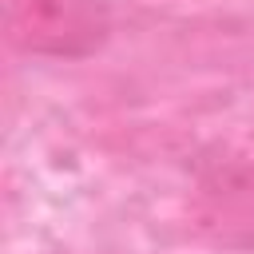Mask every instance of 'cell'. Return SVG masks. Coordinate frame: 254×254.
<instances>
[{"mask_svg": "<svg viewBox=\"0 0 254 254\" xmlns=\"http://www.w3.org/2000/svg\"><path fill=\"white\" fill-rule=\"evenodd\" d=\"M4 36L24 56L83 60L111 36L103 0H4Z\"/></svg>", "mask_w": 254, "mask_h": 254, "instance_id": "obj_1", "label": "cell"}, {"mask_svg": "<svg viewBox=\"0 0 254 254\" xmlns=\"http://www.w3.org/2000/svg\"><path fill=\"white\" fill-rule=\"evenodd\" d=\"M190 218L202 238L226 250H254V159H218L202 167Z\"/></svg>", "mask_w": 254, "mask_h": 254, "instance_id": "obj_2", "label": "cell"}]
</instances>
